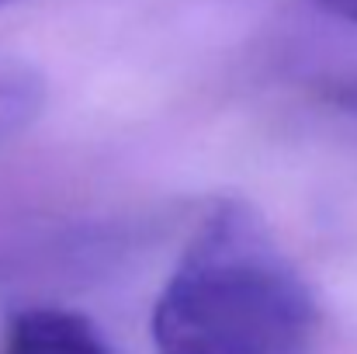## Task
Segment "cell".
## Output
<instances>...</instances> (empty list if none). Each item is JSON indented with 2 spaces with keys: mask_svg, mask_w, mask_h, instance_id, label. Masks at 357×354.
I'll list each match as a JSON object with an SVG mask.
<instances>
[{
  "mask_svg": "<svg viewBox=\"0 0 357 354\" xmlns=\"http://www.w3.org/2000/svg\"><path fill=\"white\" fill-rule=\"evenodd\" d=\"M0 3H10V0H0Z\"/></svg>",
  "mask_w": 357,
  "mask_h": 354,
  "instance_id": "6",
  "label": "cell"
},
{
  "mask_svg": "<svg viewBox=\"0 0 357 354\" xmlns=\"http://www.w3.org/2000/svg\"><path fill=\"white\" fill-rule=\"evenodd\" d=\"M312 3L319 10H326V14H333V17H340V21L357 28V0H312Z\"/></svg>",
  "mask_w": 357,
  "mask_h": 354,
  "instance_id": "5",
  "label": "cell"
},
{
  "mask_svg": "<svg viewBox=\"0 0 357 354\" xmlns=\"http://www.w3.org/2000/svg\"><path fill=\"white\" fill-rule=\"evenodd\" d=\"M156 354H316V295L264 216L222 198L188 239L149 320Z\"/></svg>",
  "mask_w": 357,
  "mask_h": 354,
  "instance_id": "1",
  "label": "cell"
},
{
  "mask_svg": "<svg viewBox=\"0 0 357 354\" xmlns=\"http://www.w3.org/2000/svg\"><path fill=\"white\" fill-rule=\"evenodd\" d=\"M326 98H330L340 112L357 115V80H340L337 87H330V91H326Z\"/></svg>",
  "mask_w": 357,
  "mask_h": 354,
  "instance_id": "4",
  "label": "cell"
},
{
  "mask_svg": "<svg viewBox=\"0 0 357 354\" xmlns=\"http://www.w3.org/2000/svg\"><path fill=\"white\" fill-rule=\"evenodd\" d=\"M0 354H112L94 320L63 306H28L10 316Z\"/></svg>",
  "mask_w": 357,
  "mask_h": 354,
  "instance_id": "2",
  "label": "cell"
},
{
  "mask_svg": "<svg viewBox=\"0 0 357 354\" xmlns=\"http://www.w3.org/2000/svg\"><path fill=\"white\" fill-rule=\"evenodd\" d=\"M45 108V77L17 59L0 56V146L21 135Z\"/></svg>",
  "mask_w": 357,
  "mask_h": 354,
  "instance_id": "3",
  "label": "cell"
}]
</instances>
